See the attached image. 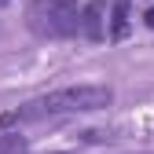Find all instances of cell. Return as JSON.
Returning <instances> with one entry per match:
<instances>
[{"label":"cell","mask_w":154,"mask_h":154,"mask_svg":"<svg viewBox=\"0 0 154 154\" xmlns=\"http://www.w3.org/2000/svg\"><path fill=\"white\" fill-rule=\"evenodd\" d=\"M114 103V88L110 85H70V88H55L48 95L22 103L15 114L0 118V125H18V121H44V118H63V114H92Z\"/></svg>","instance_id":"6da1fadb"},{"label":"cell","mask_w":154,"mask_h":154,"mask_svg":"<svg viewBox=\"0 0 154 154\" xmlns=\"http://www.w3.org/2000/svg\"><path fill=\"white\" fill-rule=\"evenodd\" d=\"M128 26H132V18H128V0H114L110 18H106V37H110V41H125V37H128Z\"/></svg>","instance_id":"277c9868"},{"label":"cell","mask_w":154,"mask_h":154,"mask_svg":"<svg viewBox=\"0 0 154 154\" xmlns=\"http://www.w3.org/2000/svg\"><path fill=\"white\" fill-rule=\"evenodd\" d=\"M81 37H88V41H103L106 37V0L81 4Z\"/></svg>","instance_id":"3957f363"},{"label":"cell","mask_w":154,"mask_h":154,"mask_svg":"<svg viewBox=\"0 0 154 154\" xmlns=\"http://www.w3.org/2000/svg\"><path fill=\"white\" fill-rule=\"evenodd\" d=\"M26 29L41 41H66L81 33V4L77 0H29Z\"/></svg>","instance_id":"7a4b0ae2"},{"label":"cell","mask_w":154,"mask_h":154,"mask_svg":"<svg viewBox=\"0 0 154 154\" xmlns=\"http://www.w3.org/2000/svg\"><path fill=\"white\" fill-rule=\"evenodd\" d=\"M4 4H11V0H0V8H4Z\"/></svg>","instance_id":"8992f818"},{"label":"cell","mask_w":154,"mask_h":154,"mask_svg":"<svg viewBox=\"0 0 154 154\" xmlns=\"http://www.w3.org/2000/svg\"><path fill=\"white\" fill-rule=\"evenodd\" d=\"M147 26H150V29H154V8H150V11H147Z\"/></svg>","instance_id":"5b68a950"}]
</instances>
